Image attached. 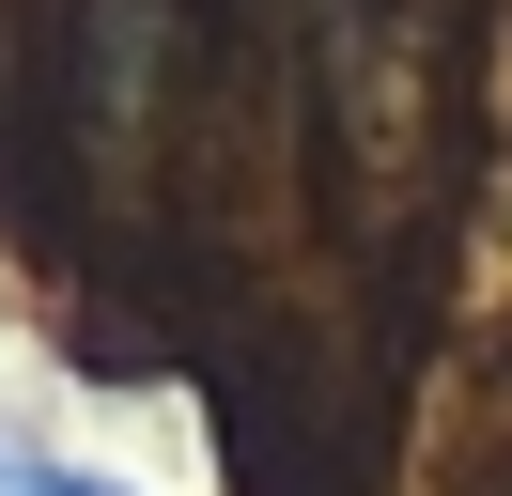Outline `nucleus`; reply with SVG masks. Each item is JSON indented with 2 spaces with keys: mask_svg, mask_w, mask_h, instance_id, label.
Returning <instances> with one entry per match:
<instances>
[{
  "mask_svg": "<svg viewBox=\"0 0 512 496\" xmlns=\"http://www.w3.org/2000/svg\"><path fill=\"white\" fill-rule=\"evenodd\" d=\"M0 496H109V481H63V465H0Z\"/></svg>",
  "mask_w": 512,
  "mask_h": 496,
  "instance_id": "obj_1",
  "label": "nucleus"
}]
</instances>
